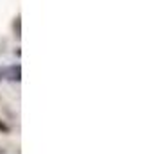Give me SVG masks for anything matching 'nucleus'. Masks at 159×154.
Wrapping results in <instances>:
<instances>
[{"label":"nucleus","mask_w":159,"mask_h":154,"mask_svg":"<svg viewBox=\"0 0 159 154\" xmlns=\"http://www.w3.org/2000/svg\"><path fill=\"white\" fill-rule=\"evenodd\" d=\"M7 72H11V77H7V79H13V81H15V79H20V77H18V75H20V68H18V66L9 68Z\"/></svg>","instance_id":"nucleus-1"}]
</instances>
